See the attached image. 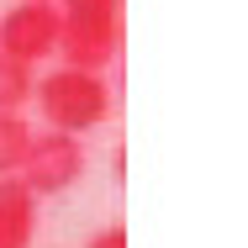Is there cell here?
I'll use <instances>...</instances> for the list:
<instances>
[{"instance_id":"cell-1","label":"cell","mask_w":248,"mask_h":248,"mask_svg":"<svg viewBox=\"0 0 248 248\" xmlns=\"http://www.w3.org/2000/svg\"><path fill=\"white\" fill-rule=\"evenodd\" d=\"M122 48V0H58V53L63 69L100 74Z\"/></svg>"},{"instance_id":"cell-7","label":"cell","mask_w":248,"mask_h":248,"mask_svg":"<svg viewBox=\"0 0 248 248\" xmlns=\"http://www.w3.org/2000/svg\"><path fill=\"white\" fill-rule=\"evenodd\" d=\"M32 95H37V74L0 53V111H21Z\"/></svg>"},{"instance_id":"cell-5","label":"cell","mask_w":248,"mask_h":248,"mask_svg":"<svg viewBox=\"0 0 248 248\" xmlns=\"http://www.w3.org/2000/svg\"><path fill=\"white\" fill-rule=\"evenodd\" d=\"M37 238V196L11 174L0 180V248H32Z\"/></svg>"},{"instance_id":"cell-9","label":"cell","mask_w":248,"mask_h":248,"mask_svg":"<svg viewBox=\"0 0 248 248\" xmlns=\"http://www.w3.org/2000/svg\"><path fill=\"white\" fill-rule=\"evenodd\" d=\"M37 5H58V0H37Z\"/></svg>"},{"instance_id":"cell-2","label":"cell","mask_w":248,"mask_h":248,"mask_svg":"<svg viewBox=\"0 0 248 248\" xmlns=\"http://www.w3.org/2000/svg\"><path fill=\"white\" fill-rule=\"evenodd\" d=\"M32 100H37L48 132H63V138H79L111 116V85L85 69H53L48 79H37Z\"/></svg>"},{"instance_id":"cell-4","label":"cell","mask_w":248,"mask_h":248,"mask_svg":"<svg viewBox=\"0 0 248 248\" xmlns=\"http://www.w3.org/2000/svg\"><path fill=\"white\" fill-rule=\"evenodd\" d=\"M0 53L16 63H43L58 53V5H37V0H16L0 16Z\"/></svg>"},{"instance_id":"cell-3","label":"cell","mask_w":248,"mask_h":248,"mask_svg":"<svg viewBox=\"0 0 248 248\" xmlns=\"http://www.w3.org/2000/svg\"><path fill=\"white\" fill-rule=\"evenodd\" d=\"M85 174V143L79 138H63V132H37L32 138V148H27V164H21V185L32 190V196H63L74 180Z\"/></svg>"},{"instance_id":"cell-6","label":"cell","mask_w":248,"mask_h":248,"mask_svg":"<svg viewBox=\"0 0 248 248\" xmlns=\"http://www.w3.org/2000/svg\"><path fill=\"white\" fill-rule=\"evenodd\" d=\"M32 138H37V127L21 116V111H0V180H11V174H21V164H27V148H32Z\"/></svg>"},{"instance_id":"cell-8","label":"cell","mask_w":248,"mask_h":248,"mask_svg":"<svg viewBox=\"0 0 248 248\" xmlns=\"http://www.w3.org/2000/svg\"><path fill=\"white\" fill-rule=\"evenodd\" d=\"M85 248H127V232H122V227H100Z\"/></svg>"}]
</instances>
